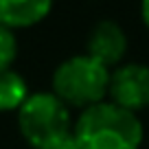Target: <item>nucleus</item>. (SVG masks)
Returning <instances> with one entry per match:
<instances>
[{
	"instance_id": "nucleus-8",
	"label": "nucleus",
	"mask_w": 149,
	"mask_h": 149,
	"mask_svg": "<svg viewBox=\"0 0 149 149\" xmlns=\"http://www.w3.org/2000/svg\"><path fill=\"white\" fill-rule=\"evenodd\" d=\"M18 55V40H15V33L11 29L2 26L0 24V70L11 68V64L15 61Z\"/></svg>"
},
{
	"instance_id": "nucleus-2",
	"label": "nucleus",
	"mask_w": 149,
	"mask_h": 149,
	"mask_svg": "<svg viewBox=\"0 0 149 149\" xmlns=\"http://www.w3.org/2000/svg\"><path fill=\"white\" fill-rule=\"evenodd\" d=\"M53 94L68 107L86 110L105 101L110 88V68L90 55H72L53 72Z\"/></svg>"
},
{
	"instance_id": "nucleus-10",
	"label": "nucleus",
	"mask_w": 149,
	"mask_h": 149,
	"mask_svg": "<svg viewBox=\"0 0 149 149\" xmlns=\"http://www.w3.org/2000/svg\"><path fill=\"white\" fill-rule=\"evenodd\" d=\"M140 18H143L145 26L149 29V0H140Z\"/></svg>"
},
{
	"instance_id": "nucleus-7",
	"label": "nucleus",
	"mask_w": 149,
	"mask_h": 149,
	"mask_svg": "<svg viewBox=\"0 0 149 149\" xmlns=\"http://www.w3.org/2000/svg\"><path fill=\"white\" fill-rule=\"evenodd\" d=\"M29 99V86L24 77L15 70H0V112L20 110Z\"/></svg>"
},
{
	"instance_id": "nucleus-9",
	"label": "nucleus",
	"mask_w": 149,
	"mask_h": 149,
	"mask_svg": "<svg viewBox=\"0 0 149 149\" xmlns=\"http://www.w3.org/2000/svg\"><path fill=\"white\" fill-rule=\"evenodd\" d=\"M51 149H81V145L74 140V136L70 134V136H66L64 140H59L57 145H53Z\"/></svg>"
},
{
	"instance_id": "nucleus-5",
	"label": "nucleus",
	"mask_w": 149,
	"mask_h": 149,
	"mask_svg": "<svg viewBox=\"0 0 149 149\" xmlns=\"http://www.w3.org/2000/svg\"><path fill=\"white\" fill-rule=\"evenodd\" d=\"M127 53V35L114 20H101L90 31L86 42V55L97 59L105 68L121 66Z\"/></svg>"
},
{
	"instance_id": "nucleus-1",
	"label": "nucleus",
	"mask_w": 149,
	"mask_h": 149,
	"mask_svg": "<svg viewBox=\"0 0 149 149\" xmlns=\"http://www.w3.org/2000/svg\"><path fill=\"white\" fill-rule=\"evenodd\" d=\"M72 136L81 149H138L145 130L134 112L112 101H101L81 110L72 125Z\"/></svg>"
},
{
	"instance_id": "nucleus-3",
	"label": "nucleus",
	"mask_w": 149,
	"mask_h": 149,
	"mask_svg": "<svg viewBox=\"0 0 149 149\" xmlns=\"http://www.w3.org/2000/svg\"><path fill=\"white\" fill-rule=\"evenodd\" d=\"M70 107L53 92H35L18 110V127L33 149H51L72 134Z\"/></svg>"
},
{
	"instance_id": "nucleus-6",
	"label": "nucleus",
	"mask_w": 149,
	"mask_h": 149,
	"mask_svg": "<svg viewBox=\"0 0 149 149\" xmlns=\"http://www.w3.org/2000/svg\"><path fill=\"white\" fill-rule=\"evenodd\" d=\"M53 0H0V24L7 29H29L48 18Z\"/></svg>"
},
{
	"instance_id": "nucleus-4",
	"label": "nucleus",
	"mask_w": 149,
	"mask_h": 149,
	"mask_svg": "<svg viewBox=\"0 0 149 149\" xmlns=\"http://www.w3.org/2000/svg\"><path fill=\"white\" fill-rule=\"evenodd\" d=\"M107 97L112 103L127 112H140L149 107V66L145 64H121L110 70Z\"/></svg>"
}]
</instances>
